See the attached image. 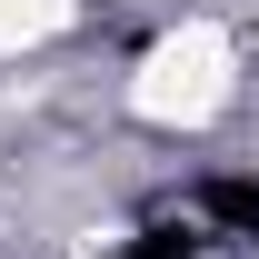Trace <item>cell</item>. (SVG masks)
<instances>
[{
    "mask_svg": "<svg viewBox=\"0 0 259 259\" xmlns=\"http://www.w3.org/2000/svg\"><path fill=\"white\" fill-rule=\"evenodd\" d=\"M229 90H239V40H229L220 20L160 30L150 50H140V70H130V110H140L150 130H209L229 110Z\"/></svg>",
    "mask_w": 259,
    "mask_h": 259,
    "instance_id": "1",
    "label": "cell"
},
{
    "mask_svg": "<svg viewBox=\"0 0 259 259\" xmlns=\"http://www.w3.org/2000/svg\"><path fill=\"white\" fill-rule=\"evenodd\" d=\"M70 10H80V0H0V50H40V40H60Z\"/></svg>",
    "mask_w": 259,
    "mask_h": 259,
    "instance_id": "2",
    "label": "cell"
}]
</instances>
